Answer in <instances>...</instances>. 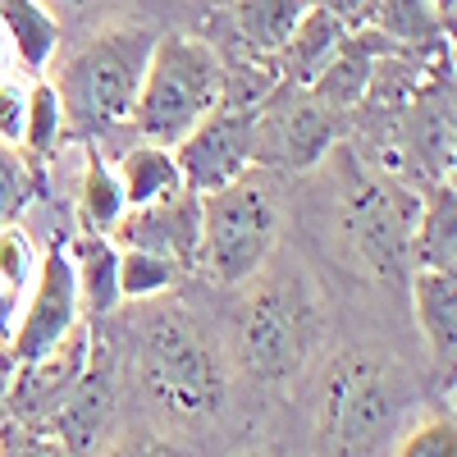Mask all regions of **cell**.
<instances>
[{
    "instance_id": "cell-1",
    "label": "cell",
    "mask_w": 457,
    "mask_h": 457,
    "mask_svg": "<svg viewBox=\"0 0 457 457\" xmlns=\"http://www.w3.org/2000/svg\"><path fill=\"white\" fill-rule=\"evenodd\" d=\"M133 375L142 398L174 421H206L228 394L220 348L179 307H156L142 316L133 334Z\"/></svg>"
},
{
    "instance_id": "cell-2",
    "label": "cell",
    "mask_w": 457,
    "mask_h": 457,
    "mask_svg": "<svg viewBox=\"0 0 457 457\" xmlns=\"http://www.w3.org/2000/svg\"><path fill=\"white\" fill-rule=\"evenodd\" d=\"M338 165V224L353 256L379 284L411 279V234L421 215V187H411L361 156L357 146L338 142L329 151Z\"/></svg>"
},
{
    "instance_id": "cell-3",
    "label": "cell",
    "mask_w": 457,
    "mask_h": 457,
    "mask_svg": "<svg viewBox=\"0 0 457 457\" xmlns=\"http://www.w3.org/2000/svg\"><path fill=\"white\" fill-rule=\"evenodd\" d=\"M325 316H320V297L307 270H265L252 279L238 325H234V357L238 366L261 379V385H288V379L316 357Z\"/></svg>"
},
{
    "instance_id": "cell-4",
    "label": "cell",
    "mask_w": 457,
    "mask_h": 457,
    "mask_svg": "<svg viewBox=\"0 0 457 457\" xmlns=\"http://www.w3.org/2000/svg\"><path fill=\"white\" fill-rule=\"evenodd\" d=\"M224 101V55L187 32H170L156 42L133 101V129L146 146L174 151L206 114Z\"/></svg>"
},
{
    "instance_id": "cell-5",
    "label": "cell",
    "mask_w": 457,
    "mask_h": 457,
    "mask_svg": "<svg viewBox=\"0 0 457 457\" xmlns=\"http://www.w3.org/2000/svg\"><path fill=\"white\" fill-rule=\"evenodd\" d=\"M407 411L403 370L370 348L338 353L320 385V444L329 457H370Z\"/></svg>"
},
{
    "instance_id": "cell-6",
    "label": "cell",
    "mask_w": 457,
    "mask_h": 457,
    "mask_svg": "<svg viewBox=\"0 0 457 457\" xmlns=\"http://www.w3.org/2000/svg\"><path fill=\"white\" fill-rule=\"evenodd\" d=\"M279 197L261 170H247L238 183L202 197V234H197V275L220 288L252 284L279 247Z\"/></svg>"
},
{
    "instance_id": "cell-7",
    "label": "cell",
    "mask_w": 457,
    "mask_h": 457,
    "mask_svg": "<svg viewBox=\"0 0 457 457\" xmlns=\"http://www.w3.org/2000/svg\"><path fill=\"white\" fill-rule=\"evenodd\" d=\"M156 42L161 37L151 28L129 23V28H110L92 37L83 51H73L69 64L60 69V79L51 83L64 105V124H79L87 133L129 124Z\"/></svg>"
},
{
    "instance_id": "cell-8",
    "label": "cell",
    "mask_w": 457,
    "mask_h": 457,
    "mask_svg": "<svg viewBox=\"0 0 457 457\" xmlns=\"http://www.w3.org/2000/svg\"><path fill=\"white\" fill-rule=\"evenodd\" d=\"M343 142V114L320 105L307 87H275L256 110V165L316 170Z\"/></svg>"
},
{
    "instance_id": "cell-9",
    "label": "cell",
    "mask_w": 457,
    "mask_h": 457,
    "mask_svg": "<svg viewBox=\"0 0 457 457\" xmlns=\"http://www.w3.org/2000/svg\"><path fill=\"white\" fill-rule=\"evenodd\" d=\"M179 179L193 197H211L256 170V110L220 101L206 120L174 146Z\"/></svg>"
},
{
    "instance_id": "cell-10",
    "label": "cell",
    "mask_w": 457,
    "mask_h": 457,
    "mask_svg": "<svg viewBox=\"0 0 457 457\" xmlns=\"http://www.w3.org/2000/svg\"><path fill=\"white\" fill-rule=\"evenodd\" d=\"M87 316H83V297H79V279H73L69 252H64V243H51L42 252V265H37V279H32V293H28V307L19 316V329L10 338V353L19 357V366L42 361Z\"/></svg>"
},
{
    "instance_id": "cell-11",
    "label": "cell",
    "mask_w": 457,
    "mask_h": 457,
    "mask_svg": "<svg viewBox=\"0 0 457 457\" xmlns=\"http://www.w3.org/2000/svg\"><path fill=\"white\" fill-rule=\"evenodd\" d=\"M92 357H96V334H92V320H83L55 353H46L42 361L19 366L14 389H10V403H5L10 421H19V426H42L46 416H51V407L87 375Z\"/></svg>"
},
{
    "instance_id": "cell-12",
    "label": "cell",
    "mask_w": 457,
    "mask_h": 457,
    "mask_svg": "<svg viewBox=\"0 0 457 457\" xmlns=\"http://www.w3.org/2000/svg\"><path fill=\"white\" fill-rule=\"evenodd\" d=\"M114 411H120V398H114L110 353L96 343V357H92L87 375L51 407V416L37 430H46L69 457H87L105 439V430L114 426Z\"/></svg>"
},
{
    "instance_id": "cell-13",
    "label": "cell",
    "mask_w": 457,
    "mask_h": 457,
    "mask_svg": "<svg viewBox=\"0 0 457 457\" xmlns=\"http://www.w3.org/2000/svg\"><path fill=\"white\" fill-rule=\"evenodd\" d=\"M197 234H202V197H193L183 187L170 202L129 211L120 220V228H114V247H137L151 256H165L193 275L197 270Z\"/></svg>"
},
{
    "instance_id": "cell-14",
    "label": "cell",
    "mask_w": 457,
    "mask_h": 457,
    "mask_svg": "<svg viewBox=\"0 0 457 457\" xmlns=\"http://www.w3.org/2000/svg\"><path fill=\"white\" fill-rule=\"evenodd\" d=\"M389 51H394V46L385 42V37H375L370 28H366V32H348V37H343V46L334 51V60L307 83V92H312L320 105L348 114L353 105L366 101L370 79H375V64L385 60Z\"/></svg>"
},
{
    "instance_id": "cell-15",
    "label": "cell",
    "mask_w": 457,
    "mask_h": 457,
    "mask_svg": "<svg viewBox=\"0 0 457 457\" xmlns=\"http://www.w3.org/2000/svg\"><path fill=\"white\" fill-rule=\"evenodd\" d=\"M407 288H411L416 325H421V338H426L435 366L444 375H453V361H457V275L411 270Z\"/></svg>"
},
{
    "instance_id": "cell-16",
    "label": "cell",
    "mask_w": 457,
    "mask_h": 457,
    "mask_svg": "<svg viewBox=\"0 0 457 457\" xmlns=\"http://www.w3.org/2000/svg\"><path fill=\"white\" fill-rule=\"evenodd\" d=\"M457 265V187L453 179L421 187V215L411 234V270L453 275Z\"/></svg>"
},
{
    "instance_id": "cell-17",
    "label": "cell",
    "mask_w": 457,
    "mask_h": 457,
    "mask_svg": "<svg viewBox=\"0 0 457 457\" xmlns=\"http://www.w3.org/2000/svg\"><path fill=\"white\" fill-rule=\"evenodd\" d=\"M343 37H348V28L312 5L307 14H302V23L293 28L288 46L275 55V79L284 87H307L316 73L334 60V51L343 46Z\"/></svg>"
},
{
    "instance_id": "cell-18",
    "label": "cell",
    "mask_w": 457,
    "mask_h": 457,
    "mask_svg": "<svg viewBox=\"0 0 457 457\" xmlns=\"http://www.w3.org/2000/svg\"><path fill=\"white\" fill-rule=\"evenodd\" d=\"M73 279H79V297H83V316L101 320L120 307V247L114 238H92L79 234L64 243Z\"/></svg>"
},
{
    "instance_id": "cell-19",
    "label": "cell",
    "mask_w": 457,
    "mask_h": 457,
    "mask_svg": "<svg viewBox=\"0 0 457 457\" xmlns=\"http://www.w3.org/2000/svg\"><path fill=\"white\" fill-rule=\"evenodd\" d=\"M0 32L32 79H46L60 51V23L42 0H0Z\"/></svg>"
},
{
    "instance_id": "cell-20",
    "label": "cell",
    "mask_w": 457,
    "mask_h": 457,
    "mask_svg": "<svg viewBox=\"0 0 457 457\" xmlns=\"http://www.w3.org/2000/svg\"><path fill=\"white\" fill-rule=\"evenodd\" d=\"M370 32L385 37L394 51H435V46H448L453 23L430 0H375Z\"/></svg>"
},
{
    "instance_id": "cell-21",
    "label": "cell",
    "mask_w": 457,
    "mask_h": 457,
    "mask_svg": "<svg viewBox=\"0 0 457 457\" xmlns=\"http://www.w3.org/2000/svg\"><path fill=\"white\" fill-rule=\"evenodd\" d=\"M114 179H120V193H124V206L137 211V206H156V202H170L183 193V179H179V165H174V151L165 146H129L120 165H114Z\"/></svg>"
},
{
    "instance_id": "cell-22",
    "label": "cell",
    "mask_w": 457,
    "mask_h": 457,
    "mask_svg": "<svg viewBox=\"0 0 457 457\" xmlns=\"http://www.w3.org/2000/svg\"><path fill=\"white\" fill-rule=\"evenodd\" d=\"M312 10V0H234V28L238 42L256 55V60H275L293 28L302 23V14Z\"/></svg>"
},
{
    "instance_id": "cell-23",
    "label": "cell",
    "mask_w": 457,
    "mask_h": 457,
    "mask_svg": "<svg viewBox=\"0 0 457 457\" xmlns=\"http://www.w3.org/2000/svg\"><path fill=\"white\" fill-rule=\"evenodd\" d=\"M37 265H42V252L32 247V238L19 224L0 228V343H10L19 329V316L28 307V293L37 279Z\"/></svg>"
},
{
    "instance_id": "cell-24",
    "label": "cell",
    "mask_w": 457,
    "mask_h": 457,
    "mask_svg": "<svg viewBox=\"0 0 457 457\" xmlns=\"http://www.w3.org/2000/svg\"><path fill=\"white\" fill-rule=\"evenodd\" d=\"M129 215L124 206V193H120V179H114V170L96 156V151H87V174L79 183V234H92V238H114V228H120V220Z\"/></svg>"
},
{
    "instance_id": "cell-25",
    "label": "cell",
    "mask_w": 457,
    "mask_h": 457,
    "mask_svg": "<svg viewBox=\"0 0 457 457\" xmlns=\"http://www.w3.org/2000/svg\"><path fill=\"white\" fill-rule=\"evenodd\" d=\"M60 133H64V105L51 87V79H37L32 92H28V110H23V133H19V151L37 165L55 156L60 146Z\"/></svg>"
},
{
    "instance_id": "cell-26",
    "label": "cell",
    "mask_w": 457,
    "mask_h": 457,
    "mask_svg": "<svg viewBox=\"0 0 457 457\" xmlns=\"http://www.w3.org/2000/svg\"><path fill=\"white\" fill-rule=\"evenodd\" d=\"M187 270L165 256H151L137 247H120V302H156L170 288H179Z\"/></svg>"
},
{
    "instance_id": "cell-27",
    "label": "cell",
    "mask_w": 457,
    "mask_h": 457,
    "mask_svg": "<svg viewBox=\"0 0 457 457\" xmlns=\"http://www.w3.org/2000/svg\"><path fill=\"white\" fill-rule=\"evenodd\" d=\"M32 73L19 64V55L10 51L5 32H0V142L19 146L23 133V110H28V92H32Z\"/></svg>"
},
{
    "instance_id": "cell-28",
    "label": "cell",
    "mask_w": 457,
    "mask_h": 457,
    "mask_svg": "<svg viewBox=\"0 0 457 457\" xmlns=\"http://www.w3.org/2000/svg\"><path fill=\"white\" fill-rule=\"evenodd\" d=\"M394 457H457V421L453 411H430L403 426Z\"/></svg>"
},
{
    "instance_id": "cell-29",
    "label": "cell",
    "mask_w": 457,
    "mask_h": 457,
    "mask_svg": "<svg viewBox=\"0 0 457 457\" xmlns=\"http://www.w3.org/2000/svg\"><path fill=\"white\" fill-rule=\"evenodd\" d=\"M28 197H32V161L19 146L0 142V228L19 220Z\"/></svg>"
},
{
    "instance_id": "cell-30",
    "label": "cell",
    "mask_w": 457,
    "mask_h": 457,
    "mask_svg": "<svg viewBox=\"0 0 457 457\" xmlns=\"http://www.w3.org/2000/svg\"><path fill=\"white\" fill-rule=\"evenodd\" d=\"M0 457H69V453L46 430L5 421V426H0Z\"/></svg>"
},
{
    "instance_id": "cell-31",
    "label": "cell",
    "mask_w": 457,
    "mask_h": 457,
    "mask_svg": "<svg viewBox=\"0 0 457 457\" xmlns=\"http://www.w3.org/2000/svg\"><path fill=\"white\" fill-rule=\"evenodd\" d=\"M101 457H193L174 439H156V435H133V439H114Z\"/></svg>"
},
{
    "instance_id": "cell-32",
    "label": "cell",
    "mask_w": 457,
    "mask_h": 457,
    "mask_svg": "<svg viewBox=\"0 0 457 457\" xmlns=\"http://www.w3.org/2000/svg\"><path fill=\"white\" fill-rule=\"evenodd\" d=\"M316 10H325L329 19H338L348 32H366L370 14H375V0H312Z\"/></svg>"
},
{
    "instance_id": "cell-33",
    "label": "cell",
    "mask_w": 457,
    "mask_h": 457,
    "mask_svg": "<svg viewBox=\"0 0 457 457\" xmlns=\"http://www.w3.org/2000/svg\"><path fill=\"white\" fill-rule=\"evenodd\" d=\"M14 375H19V357L10 353V343H0V411H5V403H10Z\"/></svg>"
},
{
    "instance_id": "cell-34",
    "label": "cell",
    "mask_w": 457,
    "mask_h": 457,
    "mask_svg": "<svg viewBox=\"0 0 457 457\" xmlns=\"http://www.w3.org/2000/svg\"><path fill=\"white\" fill-rule=\"evenodd\" d=\"M430 5H435V10H439V14H444V19L453 23V10H457V0H430Z\"/></svg>"
},
{
    "instance_id": "cell-35",
    "label": "cell",
    "mask_w": 457,
    "mask_h": 457,
    "mask_svg": "<svg viewBox=\"0 0 457 457\" xmlns=\"http://www.w3.org/2000/svg\"><path fill=\"white\" fill-rule=\"evenodd\" d=\"M238 457H275V453H265V448H247V453H238Z\"/></svg>"
},
{
    "instance_id": "cell-36",
    "label": "cell",
    "mask_w": 457,
    "mask_h": 457,
    "mask_svg": "<svg viewBox=\"0 0 457 457\" xmlns=\"http://www.w3.org/2000/svg\"><path fill=\"white\" fill-rule=\"evenodd\" d=\"M73 5H110V0H73Z\"/></svg>"
}]
</instances>
